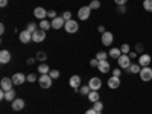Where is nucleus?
I'll return each instance as SVG.
<instances>
[{
	"mask_svg": "<svg viewBox=\"0 0 152 114\" xmlns=\"http://www.w3.org/2000/svg\"><path fill=\"white\" fill-rule=\"evenodd\" d=\"M88 6H90L91 11H93V9H99V8H100V2H99V0H91Z\"/></svg>",
	"mask_w": 152,
	"mask_h": 114,
	"instance_id": "2f4dec72",
	"label": "nucleus"
},
{
	"mask_svg": "<svg viewBox=\"0 0 152 114\" xmlns=\"http://www.w3.org/2000/svg\"><path fill=\"white\" fill-rule=\"evenodd\" d=\"M8 5V0H0V6H2V8H5Z\"/></svg>",
	"mask_w": 152,
	"mask_h": 114,
	"instance_id": "c03bdc74",
	"label": "nucleus"
},
{
	"mask_svg": "<svg viewBox=\"0 0 152 114\" xmlns=\"http://www.w3.org/2000/svg\"><path fill=\"white\" fill-rule=\"evenodd\" d=\"M151 62H152V58H151V55H148V53H142L140 56H138V64H140L142 67L151 66Z\"/></svg>",
	"mask_w": 152,
	"mask_h": 114,
	"instance_id": "ddd939ff",
	"label": "nucleus"
},
{
	"mask_svg": "<svg viewBox=\"0 0 152 114\" xmlns=\"http://www.w3.org/2000/svg\"><path fill=\"white\" fill-rule=\"evenodd\" d=\"M69 84H70V87L73 88V90H79V88H81V84H82L81 76H78V75H73V76H70Z\"/></svg>",
	"mask_w": 152,
	"mask_h": 114,
	"instance_id": "423d86ee",
	"label": "nucleus"
},
{
	"mask_svg": "<svg viewBox=\"0 0 152 114\" xmlns=\"http://www.w3.org/2000/svg\"><path fill=\"white\" fill-rule=\"evenodd\" d=\"M120 50H122V53H123V55H129V53H131V46L125 43V44L120 46Z\"/></svg>",
	"mask_w": 152,
	"mask_h": 114,
	"instance_id": "bb28decb",
	"label": "nucleus"
},
{
	"mask_svg": "<svg viewBox=\"0 0 152 114\" xmlns=\"http://www.w3.org/2000/svg\"><path fill=\"white\" fill-rule=\"evenodd\" d=\"M90 14H91V9H90V6H82V8L78 11V18H79L81 21L88 20V18H90Z\"/></svg>",
	"mask_w": 152,
	"mask_h": 114,
	"instance_id": "39448f33",
	"label": "nucleus"
},
{
	"mask_svg": "<svg viewBox=\"0 0 152 114\" xmlns=\"http://www.w3.org/2000/svg\"><path fill=\"white\" fill-rule=\"evenodd\" d=\"M97 70L100 73H108L111 72V66H110V62L105 59V61H99V66H97Z\"/></svg>",
	"mask_w": 152,
	"mask_h": 114,
	"instance_id": "a211bd4d",
	"label": "nucleus"
},
{
	"mask_svg": "<svg viewBox=\"0 0 152 114\" xmlns=\"http://www.w3.org/2000/svg\"><path fill=\"white\" fill-rule=\"evenodd\" d=\"M88 87L91 88V90H96V91H99V88L102 87V81H100V78H91L90 81H88Z\"/></svg>",
	"mask_w": 152,
	"mask_h": 114,
	"instance_id": "4468645a",
	"label": "nucleus"
},
{
	"mask_svg": "<svg viewBox=\"0 0 152 114\" xmlns=\"http://www.w3.org/2000/svg\"><path fill=\"white\" fill-rule=\"evenodd\" d=\"M143 9L148 12H152V0H145L143 2Z\"/></svg>",
	"mask_w": 152,
	"mask_h": 114,
	"instance_id": "c85d7f7f",
	"label": "nucleus"
},
{
	"mask_svg": "<svg viewBox=\"0 0 152 114\" xmlns=\"http://www.w3.org/2000/svg\"><path fill=\"white\" fill-rule=\"evenodd\" d=\"M97 31H99L100 34H104V32H107V29H105L104 26H99V28H97Z\"/></svg>",
	"mask_w": 152,
	"mask_h": 114,
	"instance_id": "a18cd8bd",
	"label": "nucleus"
},
{
	"mask_svg": "<svg viewBox=\"0 0 152 114\" xmlns=\"http://www.w3.org/2000/svg\"><path fill=\"white\" fill-rule=\"evenodd\" d=\"M9 61H11V52L3 49L2 52H0V62H2V64H8Z\"/></svg>",
	"mask_w": 152,
	"mask_h": 114,
	"instance_id": "6ab92c4d",
	"label": "nucleus"
},
{
	"mask_svg": "<svg viewBox=\"0 0 152 114\" xmlns=\"http://www.w3.org/2000/svg\"><path fill=\"white\" fill-rule=\"evenodd\" d=\"M108 55H110V58H113V59H119L120 55H122V50H120V47H111L110 52H108Z\"/></svg>",
	"mask_w": 152,
	"mask_h": 114,
	"instance_id": "aec40b11",
	"label": "nucleus"
},
{
	"mask_svg": "<svg viewBox=\"0 0 152 114\" xmlns=\"http://www.w3.org/2000/svg\"><path fill=\"white\" fill-rule=\"evenodd\" d=\"M61 17L64 18L66 21H69V20H72V12H70V11H66V12H62Z\"/></svg>",
	"mask_w": 152,
	"mask_h": 114,
	"instance_id": "f704fd0d",
	"label": "nucleus"
},
{
	"mask_svg": "<svg viewBox=\"0 0 152 114\" xmlns=\"http://www.w3.org/2000/svg\"><path fill=\"white\" fill-rule=\"evenodd\" d=\"M38 28H40V26H37L35 23H29L26 29H28V31H29L31 34H34V32H37V31H38Z\"/></svg>",
	"mask_w": 152,
	"mask_h": 114,
	"instance_id": "473e14b6",
	"label": "nucleus"
},
{
	"mask_svg": "<svg viewBox=\"0 0 152 114\" xmlns=\"http://www.w3.org/2000/svg\"><path fill=\"white\" fill-rule=\"evenodd\" d=\"M35 58H37L38 61H46V59H47V53H46V52H43V50H40V52H37Z\"/></svg>",
	"mask_w": 152,
	"mask_h": 114,
	"instance_id": "cd10ccee",
	"label": "nucleus"
},
{
	"mask_svg": "<svg viewBox=\"0 0 152 114\" xmlns=\"http://www.w3.org/2000/svg\"><path fill=\"white\" fill-rule=\"evenodd\" d=\"M18 40H20L23 44H28V43L32 41V34H31L28 29H24V31H21V32L18 34Z\"/></svg>",
	"mask_w": 152,
	"mask_h": 114,
	"instance_id": "0eeeda50",
	"label": "nucleus"
},
{
	"mask_svg": "<svg viewBox=\"0 0 152 114\" xmlns=\"http://www.w3.org/2000/svg\"><path fill=\"white\" fill-rule=\"evenodd\" d=\"M135 52H137V53H140V55L145 53V46H143L142 43H137V44H135Z\"/></svg>",
	"mask_w": 152,
	"mask_h": 114,
	"instance_id": "72a5a7b5",
	"label": "nucleus"
},
{
	"mask_svg": "<svg viewBox=\"0 0 152 114\" xmlns=\"http://www.w3.org/2000/svg\"><path fill=\"white\" fill-rule=\"evenodd\" d=\"M11 108L14 110V111H21L24 108V100L20 99V97H17L14 102H11Z\"/></svg>",
	"mask_w": 152,
	"mask_h": 114,
	"instance_id": "f3484780",
	"label": "nucleus"
},
{
	"mask_svg": "<svg viewBox=\"0 0 152 114\" xmlns=\"http://www.w3.org/2000/svg\"><path fill=\"white\" fill-rule=\"evenodd\" d=\"M117 11L120 12V14H125V12H126V6H125V5H122V6H117Z\"/></svg>",
	"mask_w": 152,
	"mask_h": 114,
	"instance_id": "79ce46f5",
	"label": "nucleus"
},
{
	"mask_svg": "<svg viewBox=\"0 0 152 114\" xmlns=\"http://www.w3.org/2000/svg\"><path fill=\"white\" fill-rule=\"evenodd\" d=\"M52 82H53V79H52V76H50L49 73L47 75H41L40 78H38V84H40V87L44 88V90H47V88L52 87Z\"/></svg>",
	"mask_w": 152,
	"mask_h": 114,
	"instance_id": "f257e3e1",
	"label": "nucleus"
},
{
	"mask_svg": "<svg viewBox=\"0 0 152 114\" xmlns=\"http://www.w3.org/2000/svg\"><path fill=\"white\" fill-rule=\"evenodd\" d=\"M117 62H119V67L120 69H123V70H128V67L131 66V58H129V55H120V58L117 59Z\"/></svg>",
	"mask_w": 152,
	"mask_h": 114,
	"instance_id": "20e7f679",
	"label": "nucleus"
},
{
	"mask_svg": "<svg viewBox=\"0 0 152 114\" xmlns=\"http://www.w3.org/2000/svg\"><path fill=\"white\" fill-rule=\"evenodd\" d=\"M129 58H131V59L137 58V52H131V53H129Z\"/></svg>",
	"mask_w": 152,
	"mask_h": 114,
	"instance_id": "49530a36",
	"label": "nucleus"
},
{
	"mask_svg": "<svg viewBox=\"0 0 152 114\" xmlns=\"http://www.w3.org/2000/svg\"><path fill=\"white\" fill-rule=\"evenodd\" d=\"M140 70H142V66L138 64V62H137V64H131L128 67V72L129 73H134V75H138V73H140Z\"/></svg>",
	"mask_w": 152,
	"mask_h": 114,
	"instance_id": "b1692460",
	"label": "nucleus"
},
{
	"mask_svg": "<svg viewBox=\"0 0 152 114\" xmlns=\"http://www.w3.org/2000/svg\"><path fill=\"white\" fill-rule=\"evenodd\" d=\"M0 34H5V24H0Z\"/></svg>",
	"mask_w": 152,
	"mask_h": 114,
	"instance_id": "de8ad7c7",
	"label": "nucleus"
},
{
	"mask_svg": "<svg viewBox=\"0 0 152 114\" xmlns=\"http://www.w3.org/2000/svg\"><path fill=\"white\" fill-rule=\"evenodd\" d=\"M126 2H128V0H114V3H116L117 6H122V5H126Z\"/></svg>",
	"mask_w": 152,
	"mask_h": 114,
	"instance_id": "ea45409f",
	"label": "nucleus"
},
{
	"mask_svg": "<svg viewBox=\"0 0 152 114\" xmlns=\"http://www.w3.org/2000/svg\"><path fill=\"white\" fill-rule=\"evenodd\" d=\"M120 75H122V70H119V67L116 70H113V76H117V78H120Z\"/></svg>",
	"mask_w": 152,
	"mask_h": 114,
	"instance_id": "a19ab883",
	"label": "nucleus"
},
{
	"mask_svg": "<svg viewBox=\"0 0 152 114\" xmlns=\"http://www.w3.org/2000/svg\"><path fill=\"white\" fill-rule=\"evenodd\" d=\"M100 41H102L104 46H111L113 41H114V37H113V34H111L110 31H107V32L102 34V38H100Z\"/></svg>",
	"mask_w": 152,
	"mask_h": 114,
	"instance_id": "f8f14e48",
	"label": "nucleus"
},
{
	"mask_svg": "<svg viewBox=\"0 0 152 114\" xmlns=\"http://www.w3.org/2000/svg\"><path fill=\"white\" fill-rule=\"evenodd\" d=\"M90 91H91V88L88 87V84L87 85H81V88H79V93L82 96H88V94H90Z\"/></svg>",
	"mask_w": 152,
	"mask_h": 114,
	"instance_id": "a878e982",
	"label": "nucleus"
},
{
	"mask_svg": "<svg viewBox=\"0 0 152 114\" xmlns=\"http://www.w3.org/2000/svg\"><path fill=\"white\" fill-rule=\"evenodd\" d=\"M52 21V29H61V28H64V24H66V20L62 18V17H55L53 20H50Z\"/></svg>",
	"mask_w": 152,
	"mask_h": 114,
	"instance_id": "2eb2a0df",
	"label": "nucleus"
},
{
	"mask_svg": "<svg viewBox=\"0 0 152 114\" xmlns=\"http://www.w3.org/2000/svg\"><path fill=\"white\" fill-rule=\"evenodd\" d=\"M90 66H91V67H97V66H99V59H97V58L91 59V61H90Z\"/></svg>",
	"mask_w": 152,
	"mask_h": 114,
	"instance_id": "58836bf2",
	"label": "nucleus"
},
{
	"mask_svg": "<svg viewBox=\"0 0 152 114\" xmlns=\"http://www.w3.org/2000/svg\"><path fill=\"white\" fill-rule=\"evenodd\" d=\"M87 97H88V100H90L91 104H94V102H97V100H100V94H99L96 90H91L90 94H88Z\"/></svg>",
	"mask_w": 152,
	"mask_h": 114,
	"instance_id": "5701e85b",
	"label": "nucleus"
},
{
	"mask_svg": "<svg viewBox=\"0 0 152 114\" xmlns=\"http://www.w3.org/2000/svg\"><path fill=\"white\" fill-rule=\"evenodd\" d=\"M34 17L38 18V20H44V18H47V11H46V8H43V6H37V8L34 9Z\"/></svg>",
	"mask_w": 152,
	"mask_h": 114,
	"instance_id": "6e6552de",
	"label": "nucleus"
},
{
	"mask_svg": "<svg viewBox=\"0 0 152 114\" xmlns=\"http://www.w3.org/2000/svg\"><path fill=\"white\" fill-rule=\"evenodd\" d=\"M47 17H49L50 20H53V18L56 17V12H55V11H47Z\"/></svg>",
	"mask_w": 152,
	"mask_h": 114,
	"instance_id": "4c0bfd02",
	"label": "nucleus"
},
{
	"mask_svg": "<svg viewBox=\"0 0 152 114\" xmlns=\"http://www.w3.org/2000/svg\"><path fill=\"white\" fill-rule=\"evenodd\" d=\"M93 108H94L97 113H102V110H104V104L100 102V100H97V102H94V104H93Z\"/></svg>",
	"mask_w": 152,
	"mask_h": 114,
	"instance_id": "7c9ffc66",
	"label": "nucleus"
},
{
	"mask_svg": "<svg viewBox=\"0 0 152 114\" xmlns=\"http://www.w3.org/2000/svg\"><path fill=\"white\" fill-rule=\"evenodd\" d=\"M108 87L111 88V90H116V88L120 87V78H117V76H111V78L107 81Z\"/></svg>",
	"mask_w": 152,
	"mask_h": 114,
	"instance_id": "dca6fc26",
	"label": "nucleus"
},
{
	"mask_svg": "<svg viewBox=\"0 0 152 114\" xmlns=\"http://www.w3.org/2000/svg\"><path fill=\"white\" fill-rule=\"evenodd\" d=\"M11 79H12V82H14V85H21V84H24L28 81V76L23 75V73H15Z\"/></svg>",
	"mask_w": 152,
	"mask_h": 114,
	"instance_id": "9b49d317",
	"label": "nucleus"
},
{
	"mask_svg": "<svg viewBox=\"0 0 152 114\" xmlns=\"http://www.w3.org/2000/svg\"><path fill=\"white\" fill-rule=\"evenodd\" d=\"M107 56H110V55H107V52H104V50H100V52L96 53V58H97L99 61H105Z\"/></svg>",
	"mask_w": 152,
	"mask_h": 114,
	"instance_id": "c756f323",
	"label": "nucleus"
},
{
	"mask_svg": "<svg viewBox=\"0 0 152 114\" xmlns=\"http://www.w3.org/2000/svg\"><path fill=\"white\" fill-rule=\"evenodd\" d=\"M49 75L52 76V79H58L61 73H59V70H50V73H49Z\"/></svg>",
	"mask_w": 152,
	"mask_h": 114,
	"instance_id": "c9c22d12",
	"label": "nucleus"
},
{
	"mask_svg": "<svg viewBox=\"0 0 152 114\" xmlns=\"http://www.w3.org/2000/svg\"><path fill=\"white\" fill-rule=\"evenodd\" d=\"M140 2H145V0H140Z\"/></svg>",
	"mask_w": 152,
	"mask_h": 114,
	"instance_id": "8fccbe9b",
	"label": "nucleus"
},
{
	"mask_svg": "<svg viewBox=\"0 0 152 114\" xmlns=\"http://www.w3.org/2000/svg\"><path fill=\"white\" fill-rule=\"evenodd\" d=\"M140 79L143 81V82H149V81H152V69L148 66V67H142V70H140Z\"/></svg>",
	"mask_w": 152,
	"mask_h": 114,
	"instance_id": "f03ea898",
	"label": "nucleus"
},
{
	"mask_svg": "<svg viewBox=\"0 0 152 114\" xmlns=\"http://www.w3.org/2000/svg\"><path fill=\"white\" fill-rule=\"evenodd\" d=\"M15 94H17V93H15L14 88H12V90H9V91H5V100H8V102H14V100L17 99Z\"/></svg>",
	"mask_w": 152,
	"mask_h": 114,
	"instance_id": "412c9836",
	"label": "nucleus"
},
{
	"mask_svg": "<svg viewBox=\"0 0 152 114\" xmlns=\"http://www.w3.org/2000/svg\"><path fill=\"white\" fill-rule=\"evenodd\" d=\"M37 81H38V78H37L34 73H29V75H28V82H32V84H34V82H37Z\"/></svg>",
	"mask_w": 152,
	"mask_h": 114,
	"instance_id": "e433bc0d",
	"label": "nucleus"
},
{
	"mask_svg": "<svg viewBox=\"0 0 152 114\" xmlns=\"http://www.w3.org/2000/svg\"><path fill=\"white\" fill-rule=\"evenodd\" d=\"M35 59H37V58H31V59H28V66H31V64H32V62H34Z\"/></svg>",
	"mask_w": 152,
	"mask_h": 114,
	"instance_id": "09e8293b",
	"label": "nucleus"
},
{
	"mask_svg": "<svg viewBox=\"0 0 152 114\" xmlns=\"http://www.w3.org/2000/svg\"><path fill=\"white\" fill-rule=\"evenodd\" d=\"M38 26H40V29H43V31H49L50 28H52V21H49L47 18H44V20H40V24H38Z\"/></svg>",
	"mask_w": 152,
	"mask_h": 114,
	"instance_id": "4be33fe9",
	"label": "nucleus"
},
{
	"mask_svg": "<svg viewBox=\"0 0 152 114\" xmlns=\"http://www.w3.org/2000/svg\"><path fill=\"white\" fill-rule=\"evenodd\" d=\"M12 87H14V82H12V79H9V78H2V81H0V88H2L3 91L12 90Z\"/></svg>",
	"mask_w": 152,
	"mask_h": 114,
	"instance_id": "9d476101",
	"label": "nucleus"
},
{
	"mask_svg": "<svg viewBox=\"0 0 152 114\" xmlns=\"http://www.w3.org/2000/svg\"><path fill=\"white\" fill-rule=\"evenodd\" d=\"M44 40H46V31L38 29L37 32L32 34V41H34V43H43Z\"/></svg>",
	"mask_w": 152,
	"mask_h": 114,
	"instance_id": "1a4fd4ad",
	"label": "nucleus"
},
{
	"mask_svg": "<svg viewBox=\"0 0 152 114\" xmlns=\"http://www.w3.org/2000/svg\"><path fill=\"white\" fill-rule=\"evenodd\" d=\"M38 72H40L41 75H47V73H50V67H49L47 64H44V62H43V64L38 66Z\"/></svg>",
	"mask_w": 152,
	"mask_h": 114,
	"instance_id": "393cba45",
	"label": "nucleus"
},
{
	"mask_svg": "<svg viewBox=\"0 0 152 114\" xmlns=\"http://www.w3.org/2000/svg\"><path fill=\"white\" fill-rule=\"evenodd\" d=\"M85 114H99V113H97L94 108H90V110H87V111H85Z\"/></svg>",
	"mask_w": 152,
	"mask_h": 114,
	"instance_id": "37998d69",
	"label": "nucleus"
},
{
	"mask_svg": "<svg viewBox=\"0 0 152 114\" xmlns=\"http://www.w3.org/2000/svg\"><path fill=\"white\" fill-rule=\"evenodd\" d=\"M64 29H66L67 34H76L78 29H79V24H78V21H75V20H69L64 24Z\"/></svg>",
	"mask_w": 152,
	"mask_h": 114,
	"instance_id": "7ed1b4c3",
	"label": "nucleus"
}]
</instances>
